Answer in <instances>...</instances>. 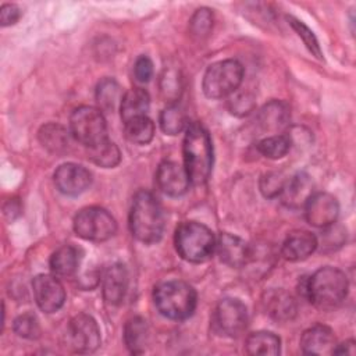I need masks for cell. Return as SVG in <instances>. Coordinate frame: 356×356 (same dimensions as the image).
Here are the masks:
<instances>
[{
	"label": "cell",
	"mask_w": 356,
	"mask_h": 356,
	"mask_svg": "<svg viewBox=\"0 0 356 356\" xmlns=\"http://www.w3.org/2000/svg\"><path fill=\"white\" fill-rule=\"evenodd\" d=\"M267 314L277 321H289L296 314L295 299L284 289H270L263 296Z\"/></svg>",
	"instance_id": "19"
},
{
	"label": "cell",
	"mask_w": 356,
	"mask_h": 356,
	"mask_svg": "<svg viewBox=\"0 0 356 356\" xmlns=\"http://www.w3.org/2000/svg\"><path fill=\"white\" fill-rule=\"evenodd\" d=\"M134 75L138 82L146 83L153 76V63L147 56H140L136 58L134 65Z\"/></svg>",
	"instance_id": "39"
},
{
	"label": "cell",
	"mask_w": 356,
	"mask_h": 356,
	"mask_svg": "<svg viewBox=\"0 0 356 356\" xmlns=\"http://www.w3.org/2000/svg\"><path fill=\"white\" fill-rule=\"evenodd\" d=\"M4 216L8 217L11 221L14 218H17L21 213V204L18 202V199H10L6 204H4Z\"/></svg>",
	"instance_id": "41"
},
{
	"label": "cell",
	"mask_w": 356,
	"mask_h": 356,
	"mask_svg": "<svg viewBox=\"0 0 356 356\" xmlns=\"http://www.w3.org/2000/svg\"><path fill=\"white\" fill-rule=\"evenodd\" d=\"M213 21H214V17L210 8L207 7L197 8L189 21L191 35L196 39H204L206 36H209L213 28Z\"/></svg>",
	"instance_id": "32"
},
{
	"label": "cell",
	"mask_w": 356,
	"mask_h": 356,
	"mask_svg": "<svg viewBox=\"0 0 356 356\" xmlns=\"http://www.w3.org/2000/svg\"><path fill=\"white\" fill-rule=\"evenodd\" d=\"M174 243L178 254L184 260L189 263H203L214 253L217 239L213 231L204 224L184 221L175 229Z\"/></svg>",
	"instance_id": "5"
},
{
	"label": "cell",
	"mask_w": 356,
	"mask_h": 356,
	"mask_svg": "<svg viewBox=\"0 0 356 356\" xmlns=\"http://www.w3.org/2000/svg\"><path fill=\"white\" fill-rule=\"evenodd\" d=\"M122 99L121 86L114 78H103L96 86V102L103 111H114Z\"/></svg>",
	"instance_id": "27"
},
{
	"label": "cell",
	"mask_w": 356,
	"mask_h": 356,
	"mask_svg": "<svg viewBox=\"0 0 356 356\" xmlns=\"http://www.w3.org/2000/svg\"><path fill=\"white\" fill-rule=\"evenodd\" d=\"M284 184H285V179L281 177V174H278V172H267V174L261 175L259 186H260L261 193L266 197L273 199V197H277V196L281 195Z\"/></svg>",
	"instance_id": "37"
},
{
	"label": "cell",
	"mask_w": 356,
	"mask_h": 356,
	"mask_svg": "<svg viewBox=\"0 0 356 356\" xmlns=\"http://www.w3.org/2000/svg\"><path fill=\"white\" fill-rule=\"evenodd\" d=\"M128 289V271L124 264L114 263L106 268L102 278L103 298L108 305H120Z\"/></svg>",
	"instance_id": "16"
},
{
	"label": "cell",
	"mask_w": 356,
	"mask_h": 356,
	"mask_svg": "<svg viewBox=\"0 0 356 356\" xmlns=\"http://www.w3.org/2000/svg\"><path fill=\"white\" fill-rule=\"evenodd\" d=\"M313 195V184L307 174L298 172L285 181L281 197L288 207H303L307 199Z\"/></svg>",
	"instance_id": "20"
},
{
	"label": "cell",
	"mask_w": 356,
	"mask_h": 356,
	"mask_svg": "<svg viewBox=\"0 0 356 356\" xmlns=\"http://www.w3.org/2000/svg\"><path fill=\"white\" fill-rule=\"evenodd\" d=\"M68 134L70 132L64 127L50 122L39 129L38 138L44 149L50 153L60 154L68 147Z\"/></svg>",
	"instance_id": "26"
},
{
	"label": "cell",
	"mask_w": 356,
	"mask_h": 356,
	"mask_svg": "<svg viewBox=\"0 0 356 356\" xmlns=\"http://www.w3.org/2000/svg\"><path fill=\"white\" fill-rule=\"evenodd\" d=\"M56 188L67 196H76L85 192L92 184V174L83 165L75 163L61 164L54 171Z\"/></svg>",
	"instance_id": "13"
},
{
	"label": "cell",
	"mask_w": 356,
	"mask_h": 356,
	"mask_svg": "<svg viewBox=\"0 0 356 356\" xmlns=\"http://www.w3.org/2000/svg\"><path fill=\"white\" fill-rule=\"evenodd\" d=\"M245 346L249 355L275 356L281 350V339L270 331H256L246 338Z\"/></svg>",
	"instance_id": "25"
},
{
	"label": "cell",
	"mask_w": 356,
	"mask_h": 356,
	"mask_svg": "<svg viewBox=\"0 0 356 356\" xmlns=\"http://www.w3.org/2000/svg\"><path fill=\"white\" fill-rule=\"evenodd\" d=\"M150 107V96L142 88H132L122 95L120 113L124 122L146 115Z\"/></svg>",
	"instance_id": "21"
},
{
	"label": "cell",
	"mask_w": 356,
	"mask_h": 356,
	"mask_svg": "<svg viewBox=\"0 0 356 356\" xmlns=\"http://www.w3.org/2000/svg\"><path fill=\"white\" fill-rule=\"evenodd\" d=\"M79 250L72 245L60 246L50 257V270L56 277H71L79 267Z\"/></svg>",
	"instance_id": "22"
},
{
	"label": "cell",
	"mask_w": 356,
	"mask_h": 356,
	"mask_svg": "<svg viewBox=\"0 0 356 356\" xmlns=\"http://www.w3.org/2000/svg\"><path fill=\"white\" fill-rule=\"evenodd\" d=\"M355 345L356 343H355L353 339H349V341H345L339 345H335L332 355H350V356H353L356 353Z\"/></svg>",
	"instance_id": "42"
},
{
	"label": "cell",
	"mask_w": 356,
	"mask_h": 356,
	"mask_svg": "<svg viewBox=\"0 0 356 356\" xmlns=\"http://www.w3.org/2000/svg\"><path fill=\"white\" fill-rule=\"evenodd\" d=\"M184 167L192 184H204L213 168V143L209 131L200 122H189L182 142Z\"/></svg>",
	"instance_id": "1"
},
{
	"label": "cell",
	"mask_w": 356,
	"mask_h": 356,
	"mask_svg": "<svg viewBox=\"0 0 356 356\" xmlns=\"http://www.w3.org/2000/svg\"><path fill=\"white\" fill-rule=\"evenodd\" d=\"M100 330L96 320L79 313L74 316L67 325V343L78 353H92L100 346Z\"/></svg>",
	"instance_id": "10"
},
{
	"label": "cell",
	"mask_w": 356,
	"mask_h": 356,
	"mask_svg": "<svg viewBox=\"0 0 356 356\" xmlns=\"http://www.w3.org/2000/svg\"><path fill=\"white\" fill-rule=\"evenodd\" d=\"M21 17V10L17 4L4 3L0 8V24L1 26H10L14 25Z\"/></svg>",
	"instance_id": "40"
},
{
	"label": "cell",
	"mask_w": 356,
	"mask_h": 356,
	"mask_svg": "<svg viewBox=\"0 0 356 356\" xmlns=\"http://www.w3.org/2000/svg\"><path fill=\"white\" fill-rule=\"evenodd\" d=\"M291 149V139L286 135H270L257 143V150L267 159H282Z\"/></svg>",
	"instance_id": "31"
},
{
	"label": "cell",
	"mask_w": 356,
	"mask_h": 356,
	"mask_svg": "<svg viewBox=\"0 0 356 356\" xmlns=\"http://www.w3.org/2000/svg\"><path fill=\"white\" fill-rule=\"evenodd\" d=\"M337 345L334 331L324 324H314L300 338V348L306 355H332Z\"/></svg>",
	"instance_id": "17"
},
{
	"label": "cell",
	"mask_w": 356,
	"mask_h": 356,
	"mask_svg": "<svg viewBox=\"0 0 356 356\" xmlns=\"http://www.w3.org/2000/svg\"><path fill=\"white\" fill-rule=\"evenodd\" d=\"M188 124L185 111L175 103L168 104L160 114V127L167 135H177L185 131Z\"/></svg>",
	"instance_id": "30"
},
{
	"label": "cell",
	"mask_w": 356,
	"mask_h": 356,
	"mask_svg": "<svg viewBox=\"0 0 356 356\" xmlns=\"http://www.w3.org/2000/svg\"><path fill=\"white\" fill-rule=\"evenodd\" d=\"M153 302L161 316L170 320H185L193 314L197 296L188 282L171 280L154 288Z\"/></svg>",
	"instance_id": "4"
},
{
	"label": "cell",
	"mask_w": 356,
	"mask_h": 356,
	"mask_svg": "<svg viewBox=\"0 0 356 356\" xmlns=\"http://www.w3.org/2000/svg\"><path fill=\"white\" fill-rule=\"evenodd\" d=\"M220 260L229 267H243L249 263L252 256L250 246L239 236L224 232L218 236L216 243Z\"/></svg>",
	"instance_id": "15"
},
{
	"label": "cell",
	"mask_w": 356,
	"mask_h": 356,
	"mask_svg": "<svg viewBox=\"0 0 356 356\" xmlns=\"http://www.w3.org/2000/svg\"><path fill=\"white\" fill-rule=\"evenodd\" d=\"M156 182L161 192L168 196L178 197L188 192L191 179L184 165L165 160L161 161L156 171Z\"/></svg>",
	"instance_id": "14"
},
{
	"label": "cell",
	"mask_w": 356,
	"mask_h": 356,
	"mask_svg": "<svg viewBox=\"0 0 356 356\" xmlns=\"http://www.w3.org/2000/svg\"><path fill=\"white\" fill-rule=\"evenodd\" d=\"M125 138L135 145H147L154 136V124L147 117H138L124 122Z\"/></svg>",
	"instance_id": "28"
},
{
	"label": "cell",
	"mask_w": 356,
	"mask_h": 356,
	"mask_svg": "<svg viewBox=\"0 0 356 356\" xmlns=\"http://www.w3.org/2000/svg\"><path fill=\"white\" fill-rule=\"evenodd\" d=\"M165 218L159 199L149 191L135 193L129 210V229L135 239L150 245L161 239Z\"/></svg>",
	"instance_id": "2"
},
{
	"label": "cell",
	"mask_w": 356,
	"mask_h": 356,
	"mask_svg": "<svg viewBox=\"0 0 356 356\" xmlns=\"http://www.w3.org/2000/svg\"><path fill=\"white\" fill-rule=\"evenodd\" d=\"M317 246L318 241L314 234L305 229H295L286 235L281 246V254L289 261H299L309 257Z\"/></svg>",
	"instance_id": "18"
},
{
	"label": "cell",
	"mask_w": 356,
	"mask_h": 356,
	"mask_svg": "<svg viewBox=\"0 0 356 356\" xmlns=\"http://www.w3.org/2000/svg\"><path fill=\"white\" fill-rule=\"evenodd\" d=\"M181 76L179 72L177 70H165L161 75L160 79V92L163 95V97L165 99V102H170V104H172V102H175L181 93Z\"/></svg>",
	"instance_id": "34"
},
{
	"label": "cell",
	"mask_w": 356,
	"mask_h": 356,
	"mask_svg": "<svg viewBox=\"0 0 356 356\" xmlns=\"http://www.w3.org/2000/svg\"><path fill=\"white\" fill-rule=\"evenodd\" d=\"M71 136L88 149L107 140V124L100 108L81 106L70 115Z\"/></svg>",
	"instance_id": "7"
},
{
	"label": "cell",
	"mask_w": 356,
	"mask_h": 356,
	"mask_svg": "<svg viewBox=\"0 0 356 356\" xmlns=\"http://www.w3.org/2000/svg\"><path fill=\"white\" fill-rule=\"evenodd\" d=\"M289 120V110L285 103L273 100L266 104L257 117V122L263 131L277 132L282 129Z\"/></svg>",
	"instance_id": "24"
},
{
	"label": "cell",
	"mask_w": 356,
	"mask_h": 356,
	"mask_svg": "<svg viewBox=\"0 0 356 356\" xmlns=\"http://www.w3.org/2000/svg\"><path fill=\"white\" fill-rule=\"evenodd\" d=\"M348 278L335 267H321L302 285L303 296L316 307L331 310L339 306L348 295Z\"/></svg>",
	"instance_id": "3"
},
{
	"label": "cell",
	"mask_w": 356,
	"mask_h": 356,
	"mask_svg": "<svg viewBox=\"0 0 356 356\" xmlns=\"http://www.w3.org/2000/svg\"><path fill=\"white\" fill-rule=\"evenodd\" d=\"M32 289L36 305L44 313L58 312L65 302L64 286L56 275H36L32 281Z\"/></svg>",
	"instance_id": "12"
},
{
	"label": "cell",
	"mask_w": 356,
	"mask_h": 356,
	"mask_svg": "<svg viewBox=\"0 0 356 356\" xmlns=\"http://www.w3.org/2000/svg\"><path fill=\"white\" fill-rule=\"evenodd\" d=\"M88 157L92 163L103 168H113L121 161V152L111 140H104L100 145L88 149Z\"/></svg>",
	"instance_id": "29"
},
{
	"label": "cell",
	"mask_w": 356,
	"mask_h": 356,
	"mask_svg": "<svg viewBox=\"0 0 356 356\" xmlns=\"http://www.w3.org/2000/svg\"><path fill=\"white\" fill-rule=\"evenodd\" d=\"M228 107L235 115H246L254 107V97L249 92H234L229 97Z\"/></svg>",
	"instance_id": "36"
},
{
	"label": "cell",
	"mask_w": 356,
	"mask_h": 356,
	"mask_svg": "<svg viewBox=\"0 0 356 356\" xmlns=\"http://www.w3.org/2000/svg\"><path fill=\"white\" fill-rule=\"evenodd\" d=\"M74 231L82 239L104 242L117 232V222L106 209L90 206L74 217Z\"/></svg>",
	"instance_id": "8"
},
{
	"label": "cell",
	"mask_w": 356,
	"mask_h": 356,
	"mask_svg": "<svg viewBox=\"0 0 356 356\" xmlns=\"http://www.w3.org/2000/svg\"><path fill=\"white\" fill-rule=\"evenodd\" d=\"M248 309L236 298L220 300L213 313V328L217 334L228 338L239 337L248 327Z\"/></svg>",
	"instance_id": "9"
},
{
	"label": "cell",
	"mask_w": 356,
	"mask_h": 356,
	"mask_svg": "<svg viewBox=\"0 0 356 356\" xmlns=\"http://www.w3.org/2000/svg\"><path fill=\"white\" fill-rule=\"evenodd\" d=\"M303 207L306 221L317 228H325L337 222L339 216V203L337 197L328 192L313 193Z\"/></svg>",
	"instance_id": "11"
},
{
	"label": "cell",
	"mask_w": 356,
	"mask_h": 356,
	"mask_svg": "<svg viewBox=\"0 0 356 356\" xmlns=\"http://www.w3.org/2000/svg\"><path fill=\"white\" fill-rule=\"evenodd\" d=\"M243 79V67L238 60L227 58L211 64L203 75V93L210 99H222L236 92Z\"/></svg>",
	"instance_id": "6"
},
{
	"label": "cell",
	"mask_w": 356,
	"mask_h": 356,
	"mask_svg": "<svg viewBox=\"0 0 356 356\" xmlns=\"http://www.w3.org/2000/svg\"><path fill=\"white\" fill-rule=\"evenodd\" d=\"M324 229H325V232L321 235V241H323L321 249L332 250L335 248H339L343 243L346 235H345V231L342 229V227H338L334 222V224L325 227Z\"/></svg>",
	"instance_id": "38"
},
{
	"label": "cell",
	"mask_w": 356,
	"mask_h": 356,
	"mask_svg": "<svg viewBox=\"0 0 356 356\" xmlns=\"http://www.w3.org/2000/svg\"><path fill=\"white\" fill-rule=\"evenodd\" d=\"M124 342L131 353L139 355L145 352L149 342V325L143 317L135 316L127 321L124 327Z\"/></svg>",
	"instance_id": "23"
},
{
	"label": "cell",
	"mask_w": 356,
	"mask_h": 356,
	"mask_svg": "<svg viewBox=\"0 0 356 356\" xmlns=\"http://www.w3.org/2000/svg\"><path fill=\"white\" fill-rule=\"evenodd\" d=\"M291 26L293 28V31L298 33V36L302 39V42L305 43V46L307 47V50L316 56L317 58H321V49H320V44H318V40L316 38V35L299 19L293 18V17H286Z\"/></svg>",
	"instance_id": "35"
},
{
	"label": "cell",
	"mask_w": 356,
	"mask_h": 356,
	"mask_svg": "<svg viewBox=\"0 0 356 356\" xmlns=\"http://www.w3.org/2000/svg\"><path fill=\"white\" fill-rule=\"evenodd\" d=\"M14 332L24 339H38L40 337V324L33 313L19 314L13 324Z\"/></svg>",
	"instance_id": "33"
}]
</instances>
